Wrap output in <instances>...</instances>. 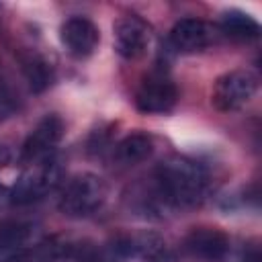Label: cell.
Here are the masks:
<instances>
[{
	"instance_id": "obj_14",
	"label": "cell",
	"mask_w": 262,
	"mask_h": 262,
	"mask_svg": "<svg viewBox=\"0 0 262 262\" xmlns=\"http://www.w3.org/2000/svg\"><path fill=\"white\" fill-rule=\"evenodd\" d=\"M35 235V225L27 221H6L0 225V250L25 246Z\"/></svg>"
},
{
	"instance_id": "obj_9",
	"label": "cell",
	"mask_w": 262,
	"mask_h": 262,
	"mask_svg": "<svg viewBox=\"0 0 262 262\" xmlns=\"http://www.w3.org/2000/svg\"><path fill=\"white\" fill-rule=\"evenodd\" d=\"M217 27L201 18H180L170 31V45L180 53L203 51L217 41Z\"/></svg>"
},
{
	"instance_id": "obj_3",
	"label": "cell",
	"mask_w": 262,
	"mask_h": 262,
	"mask_svg": "<svg viewBox=\"0 0 262 262\" xmlns=\"http://www.w3.org/2000/svg\"><path fill=\"white\" fill-rule=\"evenodd\" d=\"M59 180H61V164L55 156L27 164L14 188L10 190V203L27 205V203L39 201L51 190H55Z\"/></svg>"
},
{
	"instance_id": "obj_7",
	"label": "cell",
	"mask_w": 262,
	"mask_h": 262,
	"mask_svg": "<svg viewBox=\"0 0 262 262\" xmlns=\"http://www.w3.org/2000/svg\"><path fill=\"white\" fill-rule=\"evenodd\" d=\"M115 49L125 59H141L151 43L149 27L137 16H121L113 25Z\"/></svg>"
},
{
	"instance_id": "obj_6",
	"label": "cell",
	"mask_w": 262,
	"mask_h": 262,
	"mask_svg": "<svg viewBox=\"0 0 262 262\" xmlns=\"http://www.w3.org/2000/svg\"><path fill=\"white\" fill-rule=\"evenodd\" d=\"M61 137H63V121L55 113L45 115L23 143V154H20L23 162L33 164L53 156L55 145L61 141Z\"/></svg>"
},
{
	"instance_id": "obj_10",
	"label": "cell",
	"mask_w": 262,
	"mask_h": 262,
	"mask_svg": "<svg viewBox=\"0 0 262 262\" xmlns=\"http://www.w3.org/2000/svg\"><path fill=\"white\" fill-rule=\"evenodd\" d=\"M184 252L205 262H221L229 254V237L217 227H194L184 237Z\"/></svg>"
},
{
	"instance_id": "obj_16",
	"label": "cell",
	"mask_w": 262,
	"mask_h": 262,
	"mask_svg": "<svg viewBox=\"0 0 262 262\" xmlns=\"http://www.w3.org/2000/svg\"><path fill=\"white\" fill-rule=\"evenodd\" d=\"M10 203V188L0 182V211Z\"/></svg>"
},
{
	"instance_id": "obj_8",
	"label": "cell",
	"mask_w": 262,
	"mask_h": 262,
	"mask_svg": "<svg viewBox=\"0 0 262 262\" xmlns=\"http://www.w3.org/2000/svg\"><path fill=\"white\" fill-rule=\"evenodd\" d=\"M59 39L72 57L86 59L96 51V47L100 43V33H98V27L90 18L72 16L61 25Z\"/></svg>"
},
{
	"instance_id": "obj_17",
	"label": "cell",
	"mask_w": 262,
	"mask_h": 262,
	"mask_svg": "<svg viewBox=\"0 0 262 262\" xmlns=\"http://www.w3.org/2000/svg\"><path fill=\"white\" fill-rule=\"evenodd\" d=\"M244 262H260V250L254 246L244 254Z\"/></svg>"
},
{
	"instance_id": "obj_12",
	"label": "cell",
	"mask_w": 262,
	"mask_h": 262,
	"mask_svg": "<svg viewBox=\"0 0 262 262\" xmlns=\"http://www.w3.org/2000/svg\"><path fill=\"white\" fill-rule=\"evenodd\" d=\"M221 33L235 41H254L260 35V25L248 12L229 10L221 18Z\"/></svg>"
},
{
	"instance_id": "obj_18",
	"label": "cell",
	"mask_w": 262,
	"mask_h": 262,
	"mask_svg": "<svg viewBox=\"0 0 262 262\" xmlns=\"http://www.w3.org/2000/svg\"><path fill=\"white\" fill-rule=\"evenodd\" d=\"M8 160H10V151H8L4 145H0V168H2L4 164H8Z\"/></svg>"
},
{
	"instance_id": "obj_1",
	"label": "cell",
	"mask_w": 262,
	"mask_h": 262,
	"mask_svg": "<svg viewBox=\"0 0 262 262\" xmlns=\"http://www.w3.org/2000/svg\"><path fill=\"white\" fill-rule=\"evenodd\" d=\"M154 184L172 211L199 207L209 192L207 170L184 156H170L154 170Z\"/></svg>"
},
{
	"instance_id": "obj_4",
	"label": "cell",
	"mask_w": 262,
	"mask_h": 262,
	"mask_svg": "<svg viewBox=\"0 0 262 262\" xmlns=\"http://www.w3.org/2000/svg\"><path fill=\"white\" fill-rule=\"evenodd\" d=\"M258 92V76L256 72L248 68L231 70L217 78L213 92H211V104L221 113H235L244 108Z\"/></svg>"
},
{
	"instance_id": "obj_13",
	"label": "cell",
	"mask_w": 262,
	"mask_h": 262,
	"mask_svg": "<svg viewBox=\"0 0 262 262\" xmlns=\"http://www.w3.org/2000/svg\"><path fill=\"white\" fill-rule=\"evenodd\" d=\"M23 72L27 76V82L31 86L33 92H43L49 88L51 80H53V68L51 63L37 55V53H29L27 57H23Z\"/></svg>"
},
{
	"instance_id": "obj_11",
	"label": "cell",
	"mask_w": 262,
	"mask_h": 262,
	"mask_svg": "<svg viewBox=\"0 0 262 262\" xmlns=\"http://www.w3.org/2000/svg\"><path fill=\"white\" fill-rule=\"evenodd\" d=\"M154 151V141L145 133H131L115 145V160L121 166H135L145 162Z\"/></svg>"
},
{
	"instance_id": "obj_15",
	"label": "cell",
	"mask_w": 262,
	"mask_h": 262,
	"mask_svg": "<svg viewBox=\"0 0 262 262\" xmlns=\"http://www.w3.org/2000/svg\"><path fill=\"white\" fill-rule=\"evenodd\" d=\"M14 111H16L14 96L10 94V90H8V88L2 84V80H0V119L10 117Z\"/></svg>"
},
{
	"instance_id": "obj_5",
	"label": "cell",
	"mask_w": 262,
	"mask_h": 262,
	"mask_svg": "<svg viewBox=\"0 0 262 262\" xmlns=\"http://www.w3.org/2000/svg\"><path fill=\"white\" fill-rule=\"evenodd\" d=\"M178 102V88L164 72H151L139 84L135 92V104L141 113L164 115L170 113Z\"/></svg>"
},
{
	"instance_id": "obj_2",
	"label": "cell",
	"mask_w": 262,
	"mask_h": 262,
	"mask_svg": "<svg viewBox=\"0 0 262 262\" xmlns=\"http://www.w3.org/2000/svg\"><path fill=\"white\" fill-rule=\"evenodd\" d=\"M108 199V184L102 176L92 172H82L72 176L59 194L57 207L66 217H88L102 209Z\"/></svg>"
}]
</instances>
